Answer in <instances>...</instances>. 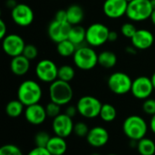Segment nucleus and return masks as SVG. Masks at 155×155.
<instances>
[{
  "mask_svg": "<svg viewBox=\"0 0 155 155\" xmlns=\"http://www.w3.org/2000/svg\"><path fill=\"white\" fill-rule=\"evenodd\" d=\"M45 111H46L47 117L55 118L61 114V105L51 101L45 105Z\"/></svg>",
  "mask_w": 155,
  "mask_h": 155,
  "instance_id": "2f4dec72",
  "label": "nucleus"
},
{
  "mask_svg": "<svg viewBox=\"0 0 155 155\" xmlns=\"http://www.w3.org/2000/svg\"><path fill=\"white\" fill-rule=\"evenodd\" d=\"M46 149L52 155H64L67 150V143L64 138L54 135L51 137Z\"/></svg>",
  "mask_w": 155,
  "mask_h": 155,
  "instance_id": "aec40b11",
  "label": "nucleus"
},
{
  "mask_svg": "<svg viewBox=\"0 0 155 155\" xmlns=\"http://www.w3.org/2000/svg\"><path fill=\"white\" fill-rule=\"evenodd\" d=\"M117 63V56L112 51H103L98 54V64L106 69L114 67Z\"/></svg>",
  "mask_w": 155,
  "mask_h": 155,
  "instance_id": "5701e85b",
  "label": "nucleus"
},
{
  "mask_svg": "<svg viewBox=\"0 0 155 155\" xmlns=\"http://www.w3.org/2000/svg\"><path fill=\"white\" fill-rule=\"evenodd\" d=\"M91 155H100L99 153H92Z\"/></svg>",
  "mask_w": 155,
  "mask_h": 155,
  "instance_id": "de8ad7c7",
  "label": "nucleus"
},
{
  "mask_svg": "<svg viewBox=\"0 0 155 155\" xmlns=\"http://www.w3.org/2000/svg\"><path fill=\"white\" fill-rule=\"evenodd\" d=\"M78 113V110H77V107L76 106H73V105H70V106H68L67 108H66V110H65V114H67L68 116H70V117H74V116H75V114Z\"/></svg>",
  "mask_w": 155,
  "mask_h": 155,
  "instance_id": "4c0bfd02",
  "label": "nucleus"
},
{
  "mask_svg": "<svg viewBox=\"0 0 155 155\" xmlns=\"http://www.w3.org/2000/svg\"><path fill=\"white\" fill-rule=\"evenodd\" d=\"M10 69L14 74L17 76H23L26 74L30 69V60H28L23 54L13 57L10 62Z\"/></svg>",
  "mask_w": 155,
  "mask_h": 155,
  "instance_id": "6ab92c4d",
  "label": "nucleus"
},
{
  "mask_svg": "<svg viewBox=\"0 0 155 155\" xmlns=\"http://www.w3.org/2000/svg\"><path fill=\"white\" fill-rule=\"evenodd\" d=\"M6 32H7V26H6L5 21L3 19H1L0 20V38L1 39H3L7 35Z\"/></svg>",
  "mask_w": 155,
  "mask_h": 155,
  "instance_id": "58836bf2",
  "label": "nucleus"
},
{
  "mask_svg": "<svg viewBox=\"0 0 155 155\" xmlns=\"http://www.w3.org/2000/svg\"><path fill=\"white\" fill-rule=\"evenodd\" d=\"M86 140L87 143L93 147H103L109 141V133L102 126H95L90 129L86 136Z\"/></svg>",
  "mask_w": 155,
  "mask_h": 155,
  "instance_id": "f3484780",
  "label": "nucleus"
},
{
  "mask_svg": "<svg viewBox=\"0 0 155 155\" xmlns=\"http://www.w3.org/2000/svg\"><path fill=\"white\" fill-rule=\"evenodd\" d=\"M77 49V46L73 44L69 39L64 40L57 44L56 45V51L59 55L63 57H70L73 56Z\"/></svg>",
  "mask_w": 155,
  "mask_h": 155,
  "instance_id": "b1692460",
  "label": "nucleus"
},
{
  "mask_svg": "<svg viewBox=\"0 0 155 155\" xmlns=\"http://www.w3.org/2000/svg\"><path fill=\"white\" fill-rule=\"evenodd\" d=\"M138 153L141 155H154L155 143L150 138H143L136 144Z\"/></svg>",
  "mask_w": 155,
  "mask_h": 155,
  "instance_id": "393cba45",
  "label": "nucleus"
},
{
  "mask_svg": "<svg viewBox=\"0 0 155 155\" xmlns=\"http://www.w3.org/2000/svg\"><path fill=\"white\" fill-rule=\"evenodd\" d=\"M110 30L102 23H94L86 29V44L92 47H99L108 42Z\"/></svg>",
  "mask_w": 155,
  "mask_h": 155,
  "instance_id": "423d86ee",
  "label": "nucleus"
},
{
  "mask_svg": "<svg viewBox=\"0 0 155 155\" xmlns=\"http://www.w3.org/2000/svg\"><path fill=\"white\" fill-rule=\"evenodd\" d=\"M150 19H151L152 23H153V24L155 25V9L153 11V14H152V15H151Z\"/></svg>",
  "mask_w": 155,
  "mask_h": 155,
  "instance_id": "c03bdc74",
  "label": "nucleus"
},
{
  "mask_svg": "<svg viewBox=\"0 0 155 155\" xmlns=\"http://www.w3.org/2000/svg\"><path fill=\"white\" fill-rule=\"evenodd\" d=\"M53 131L57 136L66 138L74 132V123L72 117L65 114H60L53 120Z\"/></svg>",
  "mask_w": 155,
  "mask_h": 155,
  "instance_id": "4468645a",
  "label": "nucleus"
},
{
  "mask_svg": "<svg viewBox=\"0 0 155 155\" xmlns=\"http://www.w3.org/2000/svg\"><path fill=\"white\" fill-rule=\"evenodd\" d=\"M138 29L136 28V26L133 24V23H124L122 26H121V33L124 36H125L126 38L132 39L133 36L135 35L136 31Z\"/></svg>",
  "mask_w": 155,
  "mask_h": 155,
  "instance_id": "7c9ffc66",
  "label": "nucleus"
},
{
  "mask_svg": "<svg viewBox=\"0 0 155 155\" xmlns=\"http://www.w3.org/2000/svg\"><path fill=\"white\" fill-rule=\"evenodd\" d=\"M66 16L67 22L71 25H77L84 20V12L79 5H71L66 9Z\"/></svg>",
  "mask_w": 155,
  "mask_h": 155,
  "instance_id": "412c9836",
  "label": "nucleus"
},
{
  "mask_svg": "<svg viewBox=\"0 0 155 155\" xmlns=\"http://www.w3.org/2000/svg\"><path fill=\"white\" fill-rule=\"evenodd\" d=\"M128 2L126 0H105L103 5L104 14L111 19H118L126 15Z\"/></svg>",
  "mask_w": 155,
  "mask_h": 155,
  "instance_id": "2eb2a0df",
  "label": "nucleus"
},
{
  "mask_svg": "<svg viewBox=\"0 0 155 155\" xmlns=\"http://www.w3.org/2000/svg\"><path fill=\"white\" fill-rule=\"evenodd\" d=\"M103 104L99 99L94 96L85 95L81 97L77 104L76 107L78 113L84 118L93 119L100 115Z\"/></svg>",
  "mask_w": 155,
  "mask_h": 155,
  "instance_id": "0eeeda50",
  "label": "nucleus"
},
{
  "mask_svg": "<svg viewBox=\"0 0 155 155\" xmlns=\"http://www.w3.org/2000/svg\"><path fill=\"white\" fill-rule=\"evenodd\" d=\"M106 155H118V154H114V153H110V154H106Z\"/></svg>",
  "mask_w": 155,
  "mask_h": 155,
  "instance_id": "8fccbe9b",
  "label": "nucleus"
},
{
  "mask_svg": "<svg viewBox=\"0 0 155 155\" xmlns=\"http://www.w3.org/2000/svg\"><path fill=\"white\" fill-rule=\"evenodd\" d=\"M153 8L151 0H133L128 3L126 16L134 22H142L149 19Z\"/></svg>",
  "mask_w": 155,
  "mask_h": 155,
  "instance_id": "39448f33",
  "label": "nucleus"
},
{
  "mask_svg": "<svg viewBox=\"0 0 155 155\" xmlns=\"http://www.w3.org/2000/svg\"><path fill=\"white\" fill-rule=\"evenodd\" d=\"M89 131L88 125L84 122H78L74 126V133L78 137H86Z\"/></svg>",
  "mask_w": 155,
  "mask_h": 155,
  "instance_id": "473e14b6",
  "label": "nucleus"
},
{
  "mask_svg": "<svg viewBox=\"0 0 155 155\" xmlns=\"http://www.w3.org/2000/svg\"><path fill=\"white\" fill-rule=\"evenodd\" d=\"M71 28L72 25L67 21H59L54 18V20L48 25L47 34L53 42L58 44L68 39Z\"/></svg>",
  "mask_w": 155,
  "mask_h": 155,
  "instance_id": "9b49d317",
  "label": "nucleus"
},
{
  "mask_svg": "<svg viewBox=\"0 0 155 155\" xmlns=\"http://www.w3.org/2000/svg\"><path fill=\"white\" fill-rule=\"evenodd\" d=\"M68 39L77 47L83 45L84 42L86 43V29L80 25H72Z\"/></svg>",
  "mask_w": 155,
  "mask_h": 155,
  "instance_id": "4be33fe9",
  "label": "nucleus"
},
{
  "mask_svg": "<svg viewBox=\"0 0 155 155\" xmlns=\"http://www.w3.org/2000/svg\"><path fill=\"white\" fill-rule=\"evenodd\" d=\"M151 4H152V5H153V10L155 9V0H151Z\"/></svg>",
  "mask_w": 155,
  "mask_h": 155,
  "instance_id": "49530a36",
  "label": "nucleus"
},
{
  "mask_svg": "<svg viewBox=\"0 0 155 155\" xmlns=\"http://www.w3.org/2000/svg\"><path fill=\"white\" fill-rule=\"evenodd\" d=\"M151 80H152V83H153V87H154L155 90V72L153 74V75H152V77H151Z\"/></svg>",
  "mask_w": 155,
  "mask_h": 155,
  "instance_id": "a18cd8bd",
  "label": "nucleus"
},
{
  "mask_svg": "<svg viewBox=\"0 0 155 155\" xmlns=\"http://www.w3.org/2000/svg\"><path fill=\"white\" fill-rule=\"evenodd\" d=\"M50 139H51V136L49 135L48 133L44 132V131L38 132L35 134V146L46 148V146H47Z\"/></svg>",
  "mask_w": 155,
  "mask_h": 155,
  "instance_id": "c85d7f7f",
  "label": "nucleus"
},
{
  "mask_svg": "<svg viewBox=\"0 0 155 155\" xmlns=\"http://www.w3.org/2000/svg\"><path fill=\"white\" fill-rule=\"evenodd\" d=\"M0 155H24L22 151L15 144H5L0 148Z\"/></svg>",
  "mask_w": 155,
  "mask_h": 155,
  "instance_id": "c756f323",
  "label": "nucleus"
},
{
  "mask_svg": "<svg viewBox=\"0 0 155 155\" xmlns=\"http://www.w3.org/2000/svg\"><path fill=\"white\" fill-rule=\"evenodd\" d=\"M75 75L74 68L69 64H63L58 69V79L70 83Z\"/></svg>",
  "mask_w": 155,
  "mask_h": 155,
  "instance_id": "cd10ccee",
  "label": "nucleus"
},
{
  "mask_svg": "<svg viewBox=\"0 0 155 155\" xmlns=\"http://www.w3.org/2000/svg\"><path fill=\"white\" fill-rule=\"evenodd\" d=\"M23 55L25 56L30 61L35 60L38 55V49L35 45H34L32 44L25 45L24 52H23Z\"/></svg>",
  "mask_w": 155,
  "mask_h": 155,
  "instance_id": "72a5a7b5",
  "label": "nucleus"
},
{
  "mask_svg": "<svg viewBox=\"0 0 155 155\" xmlns=\"http://www.w3.org/2000/svg\"><path fill=\"white\" fill-rule=\"evenodd\" d=\"M137 50L138 49H136L133 45H132V46H127L126 47V53H128L130 54H135L137 53Z\"/></svg>",
  "mask_w": 155,
  "mask_h": 155,
  "instance_id": "a19ab883",
  "label": "nucleus"
},
{
  "mask_svg": "<svg viewBox=\"0 0 155 155\" xmlns=\"http://www.w3.org/2000/svg\"><path fill=\"white\" fill-rule=\"evenodd\" d=\"M27 155H52L49 151L45 147H37L35 146L34 149H32Z\"/></svg>",
  "mask_w": 155,
  "mask_h": 155,
  "instance_id": "c9c22d12",
  "label": "nucleus"
},
{
  "mask_svg": "<svg viewBox=\"0 0 155 155\" xmlns=\"http://www.w3.org/2000/svg\"><path fill=\"white\" fill-rule=\"evenodd\" d=\"M101 119L105 123H111L114 122L117 116V111L115 107L110 104H104L100 112Z\"/></svg>",
  "mask_w": 155,
  "mask_h": 155,
  "instance_id": "bb28decb",
  "label": "nucleus"
},
{
  "mask_svg": "<svg viewBox=\"0 0 155 155\" xmlns=\"http://www.w3.org/2000/svg\"><path fill=\"white\" fill-rule=\"evenodd\" d=\"M6 5H7V6H9L11 9H13L17 4H15V2L14 1V0H7V3H6Z\"/></svg>",
  "mask_w": 155,
  "mask_h": 155,
  "instance_id": "37998d69",
  "label": "nucleus"
},
{
  "mask_svg": "<svg viewBox=\"0 0 155 155\" xmlns=\"http://www.w3.org/2000/svg\"><path fill=\"white\" fill-rule=\"evenodd\" d=\"M143 110L146 114H149L151 116L155 114V99L148 98L144 100L143 104Z\"/></svg>",
  "mask_w": 155,
  "mask_h": 155,
  "instance_id": "f704fd0d",
  "label": "nucleus"
},
{
  "mask_svg": "<svg viewBox=\"0 0 155 155\" xmlns=\"http://www.w3.org/2000/svg\"><path fill=\"white\" fill-rule=\"evenodd\" d=\"M74 96V91L68 82L56 79L50 84L49 97L50 100L59 105L68 104Z\"/></svg>",
  "mask_w": 155,
  "mask_h": 155,
  "instance_id": "20e7f679",
  "label": "nucleus"
},
{
  "mask_svg": "<svg viewBox=\"0 0 155 155\" xmlns=\"http://www.w3.org/2000/svg\"><path fill=\"white\" fill-rule=\"evenodd\" d=\"M24 107H25V105L18 99L12 100L7 103V104L5 106V113L9 117L16 118L23 114Z\"/></svg>",
  "mask_w": 155,
  "mask_h": 155,
  "instance_id": "a878e982",
  "label": "nucleus"
},
{
  "mask_svg": "<svg viewBox=\"0 0 155 155\" xmlns=\"http://www.w3.org/2000/svg\"><path fill=\"white\" fill-rule=\"evenodd\" d=\"M107 84L114 94L123 95L131 92L133 80L124 72H115L109 76Z\"/></svg>",
  "mask_w": 155,
  "mask_h": 155,
  "instance_id": "6e6552de",
  "label": "nucleus"
},
{
  "mask_svg": "<svg viewBox=\"0 0 155 155\" xmlns=\"http://www.w3.org/2000/svg\"><path fill=\"white\" fill-rule=\"evenodd\" d=\"M12 20L19 26L25 27L30 25L35 18L34 11L26 4H17L11 10Z\"/></svg>",
  "mask_w": 155,
  "mask_h": 155,
  "instance_id": "ddd939ff",
  "label": "nucleus"
},
{
  "mask_svg": "<svg viewBox=\"0 0 155 155\" xmlns=\"http://www.w3.org/2000/svg\"><path fill=\"white\" fill-rule=\"evenodd\" d=\"M25 46V43L24 39L16 34L6 35L2 39V47L5 54L12 58L23 54Z\"/></svg>",
  "mask_w": 155,
  "mask_h": 155,
  "instance_id": "9d476101",
  "label": "nucleus"
},
{
  "mask_svg": "<svg viewBox=\"0 0 155 155\" xmlns=\"http://www.w3.org/2000/svg\"><path fill=\"white\" fill-rule=\"evenodd\" d=\"M73 60L77 68L88 71L92 70L98 64V54L92 46L83 45L77 47L73 55Z\"/></svg>",
  "mask_w": 155,
  "mask_h": 155,
  "instance_id": "f03ea898",
  "label": "nucleus"
},
{
  "mask_svg": "<svg viewBox=\"0 0 155 155\" xmlns=\"http://www.w3.org/2000/svg\"><path fill=\"white\" fill-rule=\"evenodd\" d=\"M123 131L131 141L138 142L145 137L148 131V125L143 117L139 115H131L124 120Z\"/></svg>",
  "mask_w": 155,
  "mask_h": 155,
  "instance_id": "7ed1b4c3",
  "label": "nucleus"
},
{
  "mask_svg": "<svg viewBox=\"0 0 155 155\" xmlns=\"http://www.w3.org/2000/svg\"><path fill=\"white\" fill-rule=\"evenodd\" d=\"M132 45L138 50H145L150 48L153 42V34L147 29H138L131 39Z\"/></svg>",
  "mask_w": 155,
  "mask_h": 155,
  "instance_id": "a211bd4d",
  "label": "nucleus"
},
{
  "mask_svg": "<svg viewBox=\"0 0 155 155\" xmlns=\"http://www.w3.org/2000/svg\"><path fill=\"white\" fill-rule=\"evenodd\" d=\"M126 1H127V2H128V3H130V2H132V1H133V0H126Z\"/></svg>",
  "mask_w": 155,
  "mask_h": 155,
  "instance_id": "09e8293b",
  "label": "nucleus"
},
{
  "mask_svg": "<svg viewBox=\"0 0 155 155\" xmlns=\"http://www.w3.org/2000/svg\"><path fill=\"white\" fill-rule=\"evenodd\" d=\"M117 39H118V34L115 31H110L109 37H108V41L109 42H115Z\"/></svg>",
  "mask_w": 155,
  "mask_h": 155,
  "instance_id": "ea45409f",
  "label": "nucleus"
},
{
  "mask_svg": "<svg viewBox=\"0 0 155 155\" xmlns=\"http://www.w3.org/2000/svg\"><path fill=\"white\" fill-rule=\"evenodd\" d=\"M58 69L54 61L43 59L40 60L35 66V74L40 81L51 84L58 79Z\"/></svg>",
  "mask_w": 155,
  "mask_h": 155,
  "instance_id": "1a4fd4ad",
  "label": "nucleus"
},
{
  "mask_svg": "<svg viewBox=\"0 0 155 155\" xmlns=\"http://www.w3.org/2000/svg\"><path fill=\"white\" fill-rule=\"evenodd\" d=\"M154 90L151 78L147 76H139L133 80L131 93L139 100L148 99Z\"/></svg>",
  "mask_w": 155,
  "mask_h": 155,
  "instance_id": "f8f14e48",
  "label": "nucleus"
},
{
  "mask_svg": "<svg viewBox=\"0 0 155 155\" xmlns=\"http://www.w3.org/2000/svg\"><path fill=\"white\" fill-rule=\"evenodd\" d=\"M150 128L152 130V132L155 134V114L152 116L151 121H150Z\"/></svg>",
  "mask_w": 155,
  "mask_h": 155,
  "instance_id": "79ce46f5",
  "label": "nucleus"
},
{
  "mask_svg": "<svg viewBox=\"0 0 155 155\" xmlns=\"http://www.w3.org/2000/svg\"><path fill=\"white\" fill-rule=\"evenodd\" d=\"M24 114L25 120L33 125L42 124L47 117L45 107H44L40 104L26 106Z\"/></svg>",
  "mask_w": 155,
  "mask_h": 155,
  "instance_id": "dca6fc26",
  "label": "nucleus"
},
{
  "mask_svg": "<svg viewBox=\"0 0 155 155\" xmlns=\"http://www.w3.org/2000/svg\"><path fill=\"white\" fill-rule=\"evenodd\" d=\"M54 19L59 21H67L66 10H59L54 15Z\"/></svg>",
  "mask_w": 155,
  "mask_h": 155,
  "instance_id": "e433bc0d",
  "label": "nucleus"
},
{
  "mask_svg": "<svg viewBox=\"0 0 155 155\" xmlns=\"http://www.w3.org/2000/svg\"><path fill=\"white\" fill-rule=\"evenodd\" d=\"M42 88L35 80H25L20 84L17 89V99L26 107L39 104L42 98Z\"/></svg>",
  "mask_w": 155,
  "mask_h": 155,
  "instance_id": "f257e3e1",
  "label": "nucleus"
}]
</instances>
